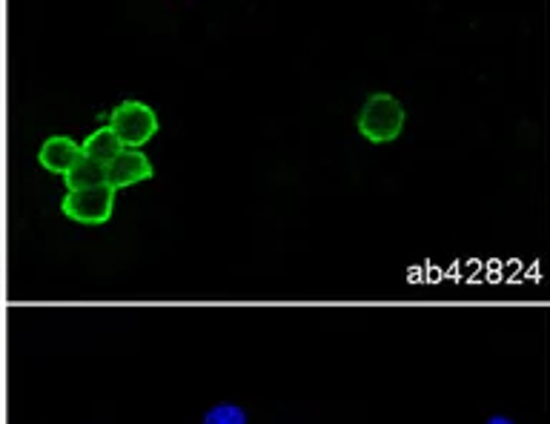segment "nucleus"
I'll return each instance as SVG.
<instances>
[{
    "label": "nucleus",
    "mask_w": 550,
    "mask_h": 424,
    "mask_svg": "<svg viewBox=\"0 0 550 424\" xmlns=\"http://www.w3.org/2000/svg\"><path fill=\"white\" fill-rule=\"evenodd\" d=\"M361 138H367V144H393L404 129V106L399 98H393L390 92H376L367 98V104L361 106L359 121Z\"/></svg>",
    "instance_id": "f257e3e1"
},
{
    "label": "nucleus",
    "mask_w": 550,
    "mask_h": 424,
    "mask_svg": "<svg viewBox=\"0 0 550 424\" xmlns=\"http://www.w3.org/2000/svg\"><path fill=\"white\" fill-rule=\"evenodd\" d=\"M109 127L118 135L121 147L124 149H141L158 135V115L155 109L144 101H124L115 106Z\"/></svg>",
    "instance_id": "f03ea898"
},
{
    "label": "nucleus",
    "mask_w": 550,
    "mask_h": 424,
    "mask_svg": "<svg viewBox=\"0 0 550 424\" xmlns=\"http://www.w3.org/2000/svg\"><path fill=\"white\" fill-rule=\"evenodd\" d=\"M61 210L75 224L98 227V224H106L112 218V212H115V190L109 184L89 187V190H72L64 198Z\"/></svg>",
    "instance_id": "7ed1b4c3"
},
{
    "label": "nucleus",
    "mask_w": 550,
    "mask_h": 424,
    "mask_svg": "<svg viewBox=\"0 0 550 424\" xmlns=\"http://www.w3.org/2000/svg\"><path fill=\"white\" fill-rule=\"evenodd\" d=\"M152 161L141 149H121L109 164H106V184L112 190H127L135 184H144L152 178Z\"/></svg>",
    "instance_id": "20e7f679"
},
{
    "label": "nucleus",
    "mask_w": 550,
    "mask_h": 424,
    "mask_svg": "<svg viewBox=\"0 0 550 424\" xmlns=\"http://www.w3.org/2000/svg\"><path fill=\"white\" fill-rule=\"evenodd\" d=\"M81 144L72 141L69 135H52L43 141L41 152H38V164H41L46 172H55V175H66L78 164L81 158Z\"/></svg>",
    "instance_id": "39448f33"
},
{
    "label": "nucleus",
    "mask_w": 550,
    "mask_h": 424,
    "mask_svg": "<svg viewBox=\"0 0 550 424\" xmlns=\"http://www.w3.org/2000/svg\"><path fill=\"white\" fill-rule=\"evenodd\" d=\"M121 141H118V135L112 132V127L106 124V127L95 129L92 135H86V141L81 144V152H84V158H92V161H98V164H109L118 152H121Z\"/></svg>",
    "instance_id": "423d86ee"
},
{
    "label": "nucleus",
    "mask_w": 550,
    "mask_h": 424,
    "mask_svg": "<svg viewBox=\"0 0 550 424\" xmlns=\"http://www.w3.org/2000/svg\"><path fill=\"white\" fill-rule=\"evenodd\" d=\"M64 181L69 192L101 187V184H106V167L104 164H98V161H92V158H84V155H81L78 164L64 175Z\"/></svg>",
    "instance_id": "0eeeda50"
},
{
    "label": "nucleus",
    "mask_w": 550,
    "mask_h": 424,
    "mask_svg": "<svg viewBox=\"0 0 550 424\" xmlns=\"http://www.w3.org/2000/svg\"><path fill=\"white\" fill-rule=\"evenodd\" d=\"M204 424H247V413L238 404H215L207 410Z\"/></svg>",
    "instance_id": "6e6552de"
},
{
    "label": "nucleus",
    "mask_w": 550,
    "mask_h": 424,
    "mask_svg": "<svg viewBox=\"0 0 550 424\" xmlns=\"http://www.w3.org/2000/svg\"><path fill=\"white\" fill-rule=\"evenodd\" d=\"M487 424H513V419H508V416H493V419H487Z\"/></svg>",
    "instance_id": "1a4fd4ad"
}]
</instances>
